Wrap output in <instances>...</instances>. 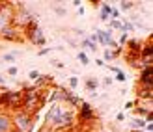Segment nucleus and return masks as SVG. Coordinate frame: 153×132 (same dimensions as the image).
Returning <instances> with one entry per match:
<instances>
[{
	"instance_id": "nucleus-39",
	"label": "nucleus",
	"mask_w": 153,
	"mask_h": 132,
	"mask_svg": "<svg viewBox=\"0 0 153 132\" xmlns=\"http://www.w3.org/2000/svg\"><path fill=\"white\" fill-rule=\"evenodd\" d=\"M131 132H146V130H131Z\"/></svg>"
},
{
	"instance_id": "nucleus-30",
	"label": "nucleus",
	"mask_w": 153,
	"mask_h": 132,
	"mask_svg": "<svg viewBox=\"0 0 153 132\" xmlns=\"http://www.w3.org/2000/svg\"><path fill=\"white\" fill-rule=\"evenodd\" d=\"M52 10H54L58 15H65V10H64V7H60V6H54V7H52Z\"/></svg>"
},
{
	"instance_id": "nucleus-26",
	"label": "nucleus",
	"mask_w": 153,
	"mask_h": 132,
	"mask_svg": "<svg viewBox=\"0 0 153 132\" xmlns=\"http://www.w3.org/2000/svg\"><path fill=\"white\" fill-rule=\"evenodd\" d=\"M116 80H118V82H125V80H127V76H125V73H123V71H120V73H116Z\"/></svg>"
},
{
	"instance_id": "nucleus-23",
	"label": "nucleus",
	"mask_w": 153,
	"mask_h": 132,
	"mask_svg": "<svg viewBox=\"0 0 153 132\" xmlns=\"http://www.w3.org/2000/svg\"><path fill=\"white\" fill-rule=\"evenodd\" d=\"M39 76H41V74H39V71H30V73H28V78L32 80V82H36L37 78H39Z\"/></svg>"
},
{
	"instance_id": "nucleus-15",
	"label": "nucleus",
	"mask_w": 153,
	"mask_h": 132,
	"mask_svg": "<svg viewBox=\"0 0 153 132\" xmlns=\"http://www.w3.org/2000/svg\"><path fill=\"white\" fill-rule=\"evenodd\" d=\"M80 46H82V49H86V50H90V52H97V49H99V46H97L94 41H90L88 37H82Z\"/></svg>"
},
{
	"instance_id": "nucleus-36",
	"label": "nucleus",
	"mask_w": 153,
	"mask_h": 132,
	"mask_svg": "<svg viewBox=\"0 0 153 132\" xmlns=\"http://www.w3.org/2000/svg\"><path fill=\"white\" fill-rule=\"evenodd\" d=\"M0 86H6V78H4L2 74H0Z\"/></svg>"
},
{
	"instance_id": "nucleus-12",
	"label": "nucleus",
	"mask_w": 153,
	"mask_h": 132,
	"mask_svg": "<svg viewBox=\"0 0 153 132\" xmlns=\"http://www.w3.org/2000/svg\"><path fill=\"white\" fill-rule=\"evenodd\" d=\"M99 10H101V13H99V19H101L103 22H108L110 21V4H99Z\"/></svg>"
},
{
	"instance_id": "nucleus-2",
	"label": "nucleus",
	"mask_w": 153,
	"mask_h": 132,
	"mask_svg": "<svg viewBox=\"0 0 153 132\" xmlns=\"http://www.w3.org/2000/svg\"><path fill=\"white\" fill-rule=\"evenodd\" d=\"M11 123H13V130L17 132H32L36 125V115L25 110H19L11 114Z\"/></svg>"
},
{
	"instance_id": "nucleus-29",
	"label": "nucleus",
	"mask_w": 153,
	"mask_h": 132,
	"mask_svg": "<svg viewBox=\"0 0 153 132\" xmlns=\"http://www.w3.org/2000/svg\"><path fill=\"white\" fill-rule=\"evenodd\" d=\"M51 63L54 65V67H58V69H64V63H62V61H60V60H52Z\"/></svg>"
},
{
	"instance_id": "nucleus-35",
	"label": "nucleus",
	"mask_w": 153,
	"mask_h": 132,
	"mask_svg": "<svg viewBox=\"0 0 153 132\" xmlns=\"http://www.w3.org/2000/svg\"><path fill=\"white\" fill-rule=\"evenodd\" d=\"M116 119H118V121H123V119H125V115H123V114H118V115H116Z\"/></svg>"
},
{
	"instance_id": "nucleus-22",
	"label": "nucleus",
	"mask_w": 153,
	"mask_h": 132,
	"mask_svg": "<svg viewBox=\"0 0 153 132\" xmlns=\"http://www.w3.org/2000/svg\"><path fill=\"white\" fill-rule=\"evenodd\" d=\"M110 30H121V21H108Z\"/></svg>"
},
{
	"instance_id": "nucleus-5",
	"label": "nucleus",
	"mask_w": 153,
	"mask_h": 132,
	"mask_svg": "<svg viewBox=\"0 0 153 132\" xmlns=\"http://www.w3.org/2000/svg\"><path fill=\"white\" fill-rule=\"evenodd\" d=\"M36 19H37V17L28 10L26 6H17V4H15V21H13L15 26H19L21 30H25L30 22L36 21Z\"/></svg>"
},
{
	"instance_id": "nucleus-25",
	"label": "nucleus",
	"mask_w": 153,
	"mask_h": 132,
	"mask_svg": "<svg viewBox=\"0 0 153 132\" xmlns=\"http://www.w3.org/2000/svg\"><path fill=\"white\" fill-rule=\"evenodd\" d=\"M17 73H19V69L15 67V65H10V67H7V74H10V76H17Z\"/></svg>"
},
{
	"instance_id": "nucleus-17",
	"label": "nucleus",
	"mask_w": 153,
	"mask_h": 132,
	"mask_svg": "<svg viewBox=\"0 0 153 132\" xmlns=\"http://www.w3.org/2000/svg\"><path fill=\"white\" fill-rule=\"evenodd\" d=\"M21 52H6L4 56H2V60L6 61V63H13L15 60H17V56H19Z\"/></svg>"
},
{
	"instance_id": "nucleus-21",
	"label": "nucleus",
	"mask_w": 153,
	"mask_h": 132,
	"mask_svg": "<svg viewBox=\"0 0 153 132\" xmlns=\"http://www.w3.org/2000/svg\"><path fill=\"white\" fill-rule=\"evenodd\" d=\"M76 60H79L82 65H88L90 63V60H88V56H86V52H84V50H80L79 54H76Z\"/></svg>"
},
{
	"instance_id": "nucleus-20",
	"label": "nucleus",
	"mask_w": 153,
	"mask_h": 132,
	"mask_svg": "<svg viewBox=\"0 0 153 132\" xmlns=\"http://www.w3.org/2000/svg\"><path fill=\"white\" fill-rule=\"evenodd\" d=\"M114 58H116V52H114V50H108V49H105V52H103V61H112Z\"/></svg>"
},
{
	"instance_id": "nucleus-16",
	"label": "nucleus",
	"mask_w": 153,
	"mask_h": 132,
	"mask_svg": "<svg viewBox=\"0 0 153 132\" xmlns=\"http://www.w3.org/2000/svg\"><path fill=\"white\" fill-rule=\"evenodd\" d=\"M84 86H86L88 91H97V88H99V80L91 76V78H88L86 82H84Z\"/></svg>"
},
{
	"instance_id": "nucleus-28",
	"label": "nucleus",
	"mask_w": 153,
	"mask_h": 132,
	"mask_svg": "<svg viewBox=\"0 0 153 132\" xmlns=\"http://www.w3.org/2000/svg\"><path fill=\"white\" fill-rule=\"evenodd\" d=\"M127 41H129V34H121V37H120V43H118V45L121 46V45H125Z\"/></svg>"
},
{
	"instance_id": "nucleus-24",
	"label": "nucleus",
	"mask_w": 153,
	"mask_h": 132,
	"mask_svg": "<svg viewBox=\"0 0 153 132\" xmlns=\"http://www.w3.org/2000/svg\"><path fill=\"white\" fill-rule=\"evenodd\" d=\"M76 86H79V78H76V76H71V78H69V88L76 89Z\"/></svg>"
},
{
	"instance_id": "nucleus-11",
	"label": "nucleus",
	"mask_w": 153,
	"mask_h": 132,
	"mask_svg": "<svg viewBox=\"0 0 153 132\" xmlns=\"http://www.w3.org/2000/svg\"><path fill=\"white\" fill-rule=\"evenodd\" d=\"M140 84H142V88H151V67H142Z\"/></svg>"
},
{
	"instance_id": "nucleus-4",
	"label": "nucleus",
	"mask_w": 153,
	"mask_h": 132,
	"mask_svg": "<svg viewBox=\"0 0 153 132\" xmlns=\"http://www.w3.org/2000/svg\"><path fill=\"white\" fill-rule=\"evenodd\" d=\"M13 21H15V4L0 2V34L6 28L13 26Z\"/></svg>"
},
{
	"instance_id": "nucleus-6",
	"label": "nucleus",
	"mask_w": 153,
	"mask_h": 132,
	"mask_svg": "<svg viewBox=\"0 0 153 132\" xmlns=\"http://www.w3.org/2000/svg\"><path fill=\"white\" fill-rule=\"evenodd\" d=\"M0 39H4V41H10V43H21L22 39H25V35H22V30L19 26H10V28H6L2 34H0Z\"/></svg>"
},
{
	"instance_id": "nucleus-40",
	"label": "nucleus",
	"mask_w": 153,
	"mask_h": 132,
	"mask_svg": "<svg viewBox=\"0 0 153 132\" xmlns=\"http://www.w3.org/2000/svg\"><path fill=\"white\" fill-rule=\"evenodd\" d=\"M11 132H17V130H11Z\"/></svg>"
},
{
	"instance_id": "nucleus-10",
	"label": "nucleus",
	"mask_w": 153,
	"mask_h": 132,
	"mask_svg": "<svg viewBox=\"0 0 153 132\" xmlns=\"http://www.w3.org/2000/svg\"><path fill=\"white\" fill-rule=\"evenodd\" d=\"M64 103H67V106H71V108H76V106H80L82 99H80V97H76L73 91H67V89H65V95H64Z\"/></svg>"
},
{
	"instance_id": "nucleus-34",
	"label": "nucleus",
	"mask_w": 153,
	"mask_h": 132,
	"mask_svg": "<svg viewBox=\"0 0 153 132\" xmlns=\"http://www.w3.org/2000/svg\"><path fill=\"white\" fill-rule=\"evenodd\" d=\"M131 108H134V103H127L125 104V110H131Z\"/></svg>"
},
{
	"instance_id": "nucleus-37",
	"label": "nucleus",
	"mask_w": 153,
	"mask_h": 132,
	"mask_svg": "<svg viewBox=\"0 0 153 132\" xmlns=\"http://www.w3.org/2000/svg\"><path fill=\"white\" fill-rule=\"evenodd\" d=\"M73 6L75 7H80V0H73Z\"/></svg>"
},
{
	"instance_id": "nucleus-9",
	"label": "nucleus",
	"mask_w": 153,
	"mask_h": 132,
	"mask_svg": "<svg viewBox=\"0 0 153 132\" xmlns=\"http://www.w3.org/2000/svg\"><path fill=\"white\" fill-rule=\"evenodd\" d=\"M52 80H54V78H52L51 74H41L39 78H37V80L34 82V86H32V88L39 89V91H45V88H47V86H49V84H51Z\"/></svg>"
},
{
	"instance_id": "nucleus-38",
	"label": "nucleus",
	"mask_w": 153,
	"mask_h": 132,
	"mask_svg": "<svg viewBox=\"0 0 153 132\" xmlns=\"http://www.w3.org/2000/svg\"><path fill=\"white\" fill-rule=\"evenodd\" d=\"M105 84H106V86H110V84H112V78H110V76H108V78H105Z\"/></svg>"
},
{
	"instance_id": "nucleus-1",
	"label": "nucleus",
	"mask_w": 153,
	"mask_h": 132,
	"mask_svg": "<svg viewBox=\"0 0 153 132\" xmlns=\"http://www.w3.org/2000/svg\"><path fill=\"white\" fill-rule=\"evenodd\" d=\"M75 123V112L73 108H65L62 103L58 104H52L49 108L47 115H45V127L52 128L54 132L58 130H65V128H71Z\"/></svg>"
},
{
	"instance_id": "nucleus-27",
	"label": "nucleus",
	"mask_w": 153,
	"mask_h": 132,
	"mask_svg": "<svg viewBox=\"0 0 153 132\" xmlns=\"http://www.w3.org/2000/svg\"><path fill=\"white\" fill-rule=\"evenodd\" d=\"M52 49H54V46H45V49H41L39 52H37V56H45V54H49Z\"/></svg>"
},
{
	"instance_id": "nucleus-19",
	"label": "nucleus",
	"mask_w": 153,
	"mask_h": 132,
	"mask_svg": "<svg viewBox=\"0 0 153 132\" xmlns=\"http://www.w3.org/2000/svg\"><path fill=\"white\" fill-rule=\"evenodd\" d=\"M134 7V2H127V0H123V2H120V11H131Z\"/></svg>"
},
{
	"instance_id": "nucleus-14",
	"label": "nucleus",
	"mask_w": 153,
	"mask_h": 132,
	"mask_svg": "<svg viewBox=\"0 0 153 132\" xmlns=\"http://www.w3.org/2000/svg\"><path fill=\"white\" fill-rule=\"evenodd\" d=\"M127 45H129V52H138L140 54V50H142V41L140 39H129L127 41Z\"/></svg>"
},
{
	"instance_id": "nucleus-31",
	"label": "nucleus",
	"mask_w": 153,
	"mask_h": 132,
	"mask_svg": "<svg viewBox=\"0 0 153 132\" xmlns=\"http://www.w3.org/2000/svg\"><path fill=\"white\" fill-rule=\"evenodd\" d=\"M37 132H54L52 128H49V127H45V125H41V128L37 130Z\"/></svg>"
},
{
	"instance_id": "nucleus-8",
	"label": "nucleus",
	"mask_w": 153,
	"mask_h": 132,
	"mask_svg": "<svg viewBox=\"0 0 153 132\" xmlns=\"http://www.w3.org/2000/svg\"><path fill=\"white\" fill-rule=\"evenodd\" d=\"M95 117L94 108L90 103H80V114H79V121H91Z\"/></svg>"
},
{
	"instance_id": "nucleus-7",
	"label": "nucleus",
	"mask_w": 153,
	"mask_h": 132,
	"mask_svg": "<svg viewBox=\"0 0 153 132\" xmlns=\"http://www.w3.org/2000/svg\"><path fill=\"white\" fill-rule=\"evenodd\" d=\"M13 123H11V114L6 110H0V132H11Z\"/></svg>"
},
{
	"instance_id": "nucleus-3",
	"label": "nucleus",
	"mask_w": 153,
	"mask_h": 132,
	"mask_svg": "<svg viewBox=\"0 0 153 132\" xmlns=\"http://www.w3.org/2000/svg\"><path fill=\"white\" fill-rule=\"evenodd\" d=\"M22 35H25V39H28L30 43L36 45V46H45V43H47V39H45V35H43V30L39 28L37 19L32 21L25 30H22Z\"/></svg>"
},
{
	"instance_id": "nucleus-33",
	"label": "nucleus",
	"mask_w": 153,
	"mask_h": 132,
	"mask_svg": "<svg viewBox=\"0 0 153 132\" xmlns=\"http://www.w3.org/2000/svg\"><path fill=\"white\" fill-rule=\"evenodd\" d=\"M95 63H97V67H106V63H105L103 60H99V58L95 60Z\"/></svg>"
},
{
	"instance_id": "nucleus-32",
	"label": "nucleus",
	"mask_w": 153,
	"mask_h": 132,
	"mask_svg": "<svg viewBox=\"0 0 153 132\" xmlns=\"http://www.w3.org/2000/svg\"><path fill=\"white\" fill-rule=\"evenodd\" d=\"M108 69H110L112 73H120V71H121V69H120V67H116V65H108Z\"/></svg>"
},
{
	"instance_id": "nucleus-18",
	"label": "nucleus",
	"mask_w": 153,
	"mask_h": 132,
	"mask_svg": "<svg viewBox=\"0 0 153 132\" xmlns=\"http://www.w3.org/2000/svg\"><path fill=\"white\" fill-rule=\"evenodd\" d=\"M121 19V11L116 6H110V21H120Z\"/></svg>"
},
{
	"instance_id": "nucleus-13",
	"label": "nucleus",
	"mask_w": 153,
	"mask_h": 132,
	"mask_svg": "<svg viewBox=\"0 0 153 132\" xmlns=\"http://www.w3.org/2000/svg\"><path fill=\"white\" fill-rule=\"evenodd\" d=\"M129 127H131V130H144L146 128V121L142 117H133L129 121Z\"/></svg>"
}]
</instances>
